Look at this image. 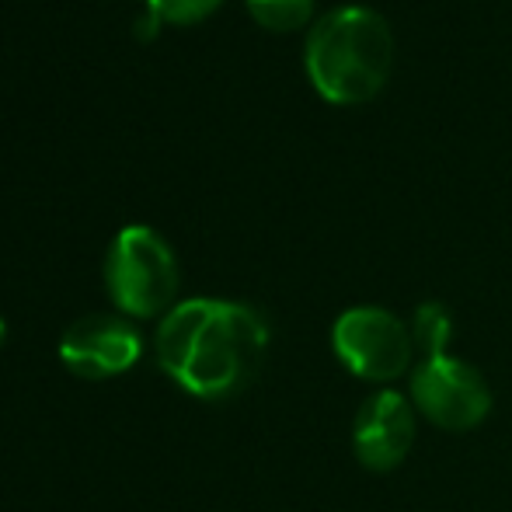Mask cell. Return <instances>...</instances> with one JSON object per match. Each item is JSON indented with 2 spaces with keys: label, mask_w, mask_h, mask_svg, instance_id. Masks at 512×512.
I'll return each mask as SVG.
<instances>
[{
  "label": "cell",
  "mask_w": 512,
  "mask_h": 512,
  "mask_svg": "<svg viewBox=\"0 0 512 512\" xmlns=\"http://www.w3.org/2000/svg\"><path fill=\"white\" fill-rule=\"evenodd\" d=\"M220 0H147V7L157 14L161 21H171V25H189V21L206 18Z\"/></svg>",
  "instance_id": "cell-10"
},
{
  "label": "cell",
  "mask_w": 512,
  "mask_h": 512,
  "mask_svg": "<svg viewBox=\"0 0 512 512\" xmlns=\"http://www.w3.org/2000/svg\"><path fill=\"white\" fill-rule=\"evenodd\" d=\"M269 349L262 314L234 300H185L157 328V359L196 398H227L258 373Z\"/></svg>",
  "instance_id": "cell-1"
},
{
  "label": "cell",
  "mask_w": 512,
  "mask_h": 512,
  "mask_svg": "<svg viewBox=\"0 0 512 512\" xmlns=\"http://www.w3.org/2000/svg\"><path fill=\"white\" fill-rule=\"evenodd\" d=\"M4 338H7V324L0 321V345H4Z\"/></svg>",
  "instance_id": "cell-12"
},
{
  "label": "cell",
  "mask_w": 512,
  "mask_h": 512,
  "mask_svg": "<svg viewBox=\"0 0 512 512\" xmlns=\"http://www.w3.org/2000/svg\"><path fill=\"white\" fill-rule=\"evenodd\" d=\"M251 18L272 32H297L314 14V0H248Z\"/></svg>",
  "instance_id": "cell-9"
},
{
  "label": "cell",
  "mask_w": 512,
  "mask_h": 512,
  "mask_svg": "<svg viewBox=\"0 0 512 512\" xmlns=\"http://www.w3.org/2000/svg\"><path fill=\"white\" fill-rule=\"evenodd\" d=\"M415 443V405L398 391H380L359 408L352 446L370 471H394Z\"/></svg>",
  "instance_id": "cell-7"
},
{
  "label": "cell",
  "mask_w": 512,
  "mask_h": 512,
  "mask_svg": "<svg viewBox=\"0 0 512 512\" xmlns=\"http://www.w3.org/2000/svg\"><path fill=\"white\" fill-rule=\"evenodd\" d=\"M411 405L432 425L467 432L492 411V391L471 363L457 356L418 359L411 373Z\"/></svg>",
  "instance_id": "cell-5"
},
{
  "label": "cell",
  "mask_w": 512,
  "mask_h": 512,
  "mask_svg": "<svg viewBox=\"0 0 512 512\" xmlns=\"http://www.w3.org/2000/svg\"><path fill=\"white\" fill-rule=\"evenodd\" d=\"M310 84L335 105H359L380 95L394 67V35L373 7H335L307 35Z\"/></svg>",
  "instance_id": "cell-2"
},
{
  "label": "cell",
  "mask_w": 512,
  "mask_h": 512,
  "mask_svg": "<svg viewBox=\"0 0 512 512\" xmlns=\"http://www.w3.org/2000/svg\"><path fill=\"white\" fill-rule=\"evenodd\" d=\"M157 28H161V18H157V14L150 11V7L140 14V18L133 21V35H136V39H143V42H150V39H154V35H157Z\"/></svg>",
  "instance_id": "cell-11"
},
{
  "label": "cell",
  "mask_w": 512,
  "mask_h": 512,
  "mask_svg": "<svg viewBox=\"0 0 512 512\" xmlns=\"http://www.w3.org/2000/svg\"><path fill=\"white\" fill-rule=\"evenodd\" d=\"M411 342H415L418 359L450 356L453 342V317L443 304H422L411 317Z\"/></svg>",
  "instance_id": "cell-8"
},
{
  "label": "cell",
  "mask_w": 512,
  "mask_h": 512,
  "mask_svg": "<svg viewBox=\"0 0 512 512\" xmlns=\"http://www.w3.org/2000/svg\"><path fill=\"white\" fill-rule=\"evenodd\" d=\"M335 356L356 377L373 384H391L405 377L415 359V342L405 321L384 307H352L331 328Z\"/></svg>",
  "instance_id": "cell-4"
},
{
  "label": "cell",
  "mask_w": 512,
  "mask_h": 512,
  "mask_svg": "<svg viewBox=\"0 0 512 512\" xmlns=\"http://www.w3.org/2000/svg\"><path fill=\"white\" fill-rule=\"evenodd\" d=\"M60 359L77 377H115V373H126L140 359V335L122 317L91 314L67 328V335L60 342Z\"/></svg>",
  "instance_id": "cell-6"
},
{
  "label": "cell",
  "mask_w": 512,
  "mask_h": 512,
  "mask_svg": "<svg viewBox=\"0 0 512 512\" xmlns=\"http://www.w3.org/2000/svg\"><path fill=\"white\" fill-rule=\"evenodd\" d=\"M105 283L115 307L126 314H161L178 290V265L168 241L150 227L119 230L105 258Z\"/></svg>",
  "instance_id": "cell-3"
}]
</instances>
